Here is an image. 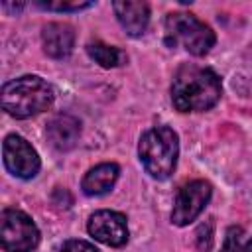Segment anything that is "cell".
Instances as JSON below:
<instances>
[{
    "mask_svg": "<svg viewBox=\"0 0 252 252\" xmlns=\"http://www.w3.org/2000/svg\"><path fill=\"white\" fill-rule=\"evenodd\" d=\"M118 175H120V167L116 163H100L87 171V175L81 181V189L89 197L104 195L114 187Z\"/></svg>",
    "mask_w": 252,
    "mask_h": 252,
    "instance_id": "cell-12",
    "label": "cell"
},
{
    "mask_svg": "<svg viewBox=\"0 0 252 252\" xmlns=\"http://www.w3.org/2000/svg\"><path fill=\"white\" fill-rule=\"evenodd\" d=\"M89 234L106 246H124L128 242V222L118 211H96L89 217Z\"/></svg>",
    "mask_w": 252,
    "mask_h": 252,
    "instance_id": "cell-8",
    "label": "cell"
},
{
    "mask_svg": "<svg viewBox=\"0 0 252 252\" xmlns=\"http://www.w3.org/2000/svg\"><path fill=\"white\" fill-rule=\"evenodd\" d=\"M61 252H98V248H94V244L87 240H67Z\"/></svg>",
    "mask_w": 252,
    "mask_h": 252,
    "instance_id": "cell-17",
    "label": "cell"
},
{
    "mask_svg": "<svg viewBox=\"0 0 252 252\" xmlns=\"http://www.w3.org/2000/svg\"><path fill=\"white\" fill-rule=\"evenodd\" d=\"M114 14L124 28V32L132 37H138L146 32L150 24V6L142 0H118L112 4Z\"/></svg>",
    "mask_w": 252,
    "mask_h": 252,
    "instance_id": "cell-9",
    "label": "cell"
},
{
    "mask_svg": "<svg viewBox=\"0 0 252 252\" xmlns=\"http://www.w3.org/2000/svg\"><path fill=\"white\" fill-rule=\"evenodd\" d=\"M45 136H47V142L55 150L67 152V150L75 148V144L79 142L81 122L71 114H57L55 118L49 120L47 128H45Z\"/></svg>",
    "mask_w": 252,
    "mask_h": 252,
    "instance_id": "cell-10",
    "label": "cell"
},
{
    "mask_svg": "<svg viewBox=\"0 0 252 252\" xmlns=\"http://www.w3.org/2000/svg\"><path fill=\"white\" fill-rule=\"evenodd\" d=\"M0 242L6 252H32L39 244V230L26 213L6 209L0 217Z\"/></svg>",
    "mask_w": 252,
    "mask_h": 252,
    "instance_id": "cell-5",
    "label": "cell"
},
{
    "mask_svg": "<svg viewBox=\"0 0 252 252\" xmlns=\"http://www.w3.org/2000/svg\"><path fill=\"white\" fill-rule=\"evenodd\" d=\"M87 53L91 59H94L100 67L104 69H110V67H118L126 61V55L124 51H120L118 47L114 45H106L102 41H91L87 45Z\"/></svg>",
    "mask_w": 252,
    "mask_h": 252,
    "instance_id": "cell-13",
    "label": "cell"
},
{
    "mask_svg": "<svg viewBox=\"0 0 252 252\" xmlns=\"http://www.w3.org/2000/svg\"><path fill=\"white\" fill-rule=\"evenodd\" d=\"M41 8L45 10H57V12H75V10H83V8H91L93 2H37Z\"/></svg>",
    "mask_w": 252,
    "mask_h": 252,
    "instance_id": "cell-16",
    "label": "cell"
},
{
    "mask_svg": "<svg viewBox=\"0 0 252 252\" xmlns=\"http://www.w3.org/2000/svg\"><path fill=\"white\" fill-rule=\"evenodd\" d=\"M53 89L37 75H24L2 87V108L14 118H30L47 110L53 102Z\"/></svg>",
    "mask_w": 252,
    "mask_h": 252,
    "instance_id": "cell-2",
    "label": "cell"
},
{
    "mask_svg": "<svg viewBox=\"0 0 252 252\" xmlns=\"http://www.w3.org/2000/svg\"><path fill=\"white\" fill-rule=\"evenodd\" d=\"M211 195H213V187L205 179H195L185 183L177 191L171 211V222L177 226H185L191 220H195L211 201Z\"/></svg>",
    "mask_w": 252,
    "mask_h": 252,
    "instance_id": "cell-6",
    "label": "cell"
},
{
    "mask_svg": "<svg viewBox=\"0 0 252 252\" xmlns=\"http://www.w3.org/2000/svg\"><path fill=\"white\" fill-rule=\"evenodd\" d=\"M138 156L144 169L154 179H167L177 165L179 138L169 126H154L142 134Z\"/></svg>",
    "mask_w": 252,
    "mask_h": 252,
    "instance_id": "cell-3",
    "label": "cell"
},
{
    "mask_svg": "<svg viewBox=\"0 0 252 252\" xmlns=\"http://www.w3.org/2000/svg\"><path fill=\"white\" fill-rule=\"evenodd\" d=\"M219 75L201 65H183L171 83V102L179 112H201L213 108L220 98Z\"/></svg>",
    "mask_w": 252,
    "mask_h": 252,
    "instance_id": "cell-1",
    "label": "cell"
},
{
    "mask_svg": "<svg viewBox=\"0 0 252 252\" xmlns=\"http://www.w3.org/2000/svg\"><path fill=\"white\" fill-rule=\"evenodd\" d=\"M165 39L169 45H181L191 55H207L215 45V32L193 14L171 12L165 18Z\"/></svg>",
    "mask_w": 252,
    "mask_h": 252,
    "instance_id": "cell-4",
    "label": "cell"
},
{
    "mask_svg": "<svg viewBox=\"0 0 252 252\" xmlns=\"http://www.w3.org/2000/svg\"><path fill=\"white\" fill-rule=\"evenodd\" d=\"M213 228H215V222H213V219H209L207 222H203L199 228H197V232H195V236H197V246H199V250H211L213 248Z\"/></svg>",
    "mask_w": 252,
    "mask_h": 252,
    "instance_id": "cell-15",
    "label": "cell"
},
{
    "mask_svg": "<svg viewBox=\"0 0 252 252\" xmlns=\"http://www.w3.org/2000/svg\"><path fill=\"white\" fill-rule=\"evenodd\" d=\"M2 154H4L6 169L20 179H32L39 171L41 163H39L37 152L18 134L6 136L2 144Z\"/></svg>",
    "mask_w": 252,
    "mask_h": 252,
    "instance_id": "cell-7",
    "label": "cell"
},
{
    "mask_svg": "<svg viewBox=\"0 0 252 252\" xmlns=\"http://www.w3.org/2000/svg\"><path fill=\"white\" fill-rule=\"evenodd\" d=\"M41 45L43 51L53 59H65L71 55L75 45V32L69 24L53 22L47 24L41 32Z\"/></svg>",
    "mask_w": 252,
    "mask_h": 252,
    "instance_id": "cell-11",
    "label": "cell"
},
{
    "mask_svg": "<svg viewBox=\"0 0 252 252\" xmlns=\"http://www.w3.org/2000/svg\"><path fill=\"white\" fill-rule=\"evenodd\" d=\"M220 252H252V236L242 226H230Z\"/></svg>",
    "mask_w": 252,
    "mask_h": 252,
    "instance_id": "cell-14",
    "label": "cell"
}]
</instances>
